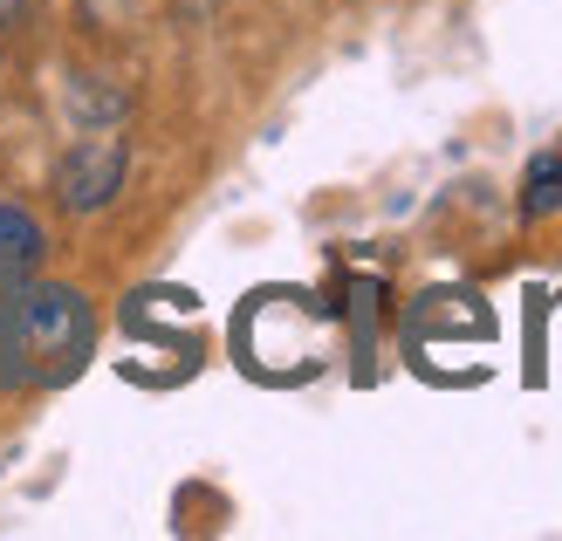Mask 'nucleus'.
Returning <instances> with one entry per match:
<instances>
[{
    "label": "nucleus",
    "mask_w": 562,
    "mask_h": 541,
    "mask_svg": "<svg viewBox=\"0 0 562 541\" xmlns=\"http://www.w3.org/2000/svg\"><path fill=\"white\" fill-rule=\"evenodd\" d=\"M97 343L90 302L63 281H35L0 295V391H48L82 370Z\"/></svg>",
    "instance_id": "1"
},
{
    "label": "nucleus",
    "mask_w": 562,
    "mask_h": 541,
    "mask_svg": "<svg viewBox=\"0 0 562 541\" xmlns=\"http://www.w3.org/2000/svg\"><path fill=\"white\" fill-rule=\"evenodd\" d=\"M124 172H131V145L117 131H82L76 145L55 158V199L63 213H103L110 199L124 192Z\"/></svg>",
    "instance_id": "2"
},
{
    "label": "nucleus",
    "mask_w": 562,
    "mask_h": 541,
    "mask_svg": "<svg viewBox=\"0 0 562 541\" xmlns=\"http://www.w3.org/2000/svg\"><path fill=\"white\" fill-rule=\"evenodd\" d=\"M35 268H42V226H35V213L14 206V199H0V295L21 289Z\"/></svg>",
    "instance_id": "3"
},
{
    "label": "nucleus",
    "mask_w": 562,
    "mask_h": 541,
    "mask_svg": "<svg viewBox=\"0 0 562 541\" xmlns=\"http://www.w3.org/2000/svg\"><path fill=\"white\" fill-rule=\"evenodd\" d=\"M555 206H562V158H555V151H542L536 165H528L521 213H528V219H542V213H555Z\"/></svg>",
    "instance_id": "4"
},
{
    "label": "nucleus",
    "mask_w": 562,
    "mask_h": 541,
    "mask_svg": "<svg viewBox=\"0 0 562 541\" xmlns=\"http://www.w3.org/2000/svg\"><path fill=\"white\" fill-rule=\"evenodd\" d=\"M14 8H21V0H0V21H8V14H14Z\"/></svg>",
    "instance_id": "5"
}]
</instances>
